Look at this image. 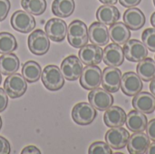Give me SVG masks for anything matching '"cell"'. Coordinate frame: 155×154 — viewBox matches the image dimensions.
<instances>
[{
	"instance_id": "ba28073f",
	"label": "cell",
	"mask_w": 155,
	"mask_h": 154,
	"mask_svg": "<svg viewBox=\"0 0 155 154\" xmlns=\"http://www.w3.org/2000/svg\"><path fill=\"white\" fill-rule=\"evenodd\" d=\"M84 69L83 63L76 55H68L61 64V72L63 76L68 81H75L80 78Z\"/></svg>"
},
{
	"instance_id": "83f0119b",
	"label": "cell",
	"mask_w": 155,
	"mask_h": 154,
	"mask_svg": "<svg viewBox=\"0 0 155 154\" xmlns=\"http://www.w3.org/2000/svg\"><path fill=\"white\" fill-rule=\"evenodd\" d=\"M42 69L38 63L35 61H27L23 64L22 75L27 83L33 84L39 80L41 77Z\"/></svg>"
},
{
	"instance_id": "d6986e66",
	"label": "cell",
	"mask_w": 155,
	"mask_h": 154,
	"mask_svg": "<svg viewBox=\"0 0 155 154\" xmlns=\"http://www.w3.org/2000/svg\"><path fill=\"white\" fill-rule=\"evenodd\" d=\"M134 110L143 113H153L155 111V96L148 92H140L133 99Z\"/></svg>"
},
{
	"instance_id": "ac0fdd59",
	"label": "cell",
	"mask_w": 155,
	"mask_h": 154,
	"mask_svg": "<svg viewBox=\"0 0 155 154\" xmlns=\"http://www.w3.org/2000/svg\"><path fill=\"white\" fill-rule=\"evenodd\" d=\"M151 144V139L143 132L134 133L128 140L127 149L131 154L146 153L149 145Z\"/></svg>"
},
{
	"instance_id": "8fae6325",
	"label": "cell",
	"mask_w": 155,
	"mask_h": 154,
	"mask_svg": "<svg viewBox=\"0 0 155 154\" xmlns=\"http://www.w3.org/2000/svg\"><path fill=\"white\" fill-rule=\"evenodd\" d=\"M130 134L128 131L122 126L113 127L105 133V143L114 150L124 149L128 143Z\"/></svg>"
},
{
	"instance_id": "74e56055",
	"label": "cell",
	"mask_w": 155,
	"mask_h": 154,
	"mask_svg": "<svg viewBox=\"0 0 155 154\" xmlns=\"http://www.w3.org/2000/svg\"><path fill=\"white\" fill-rule=\"evenodd\" d=\"M21 153L22 154H41V152H40V150H39L37 147H35V146H34V145H29V146L25 147V148L22 150Z\"/></svg>"
},
{
	"instance_id": "e0dca14e",
	"label": "cell",
	"mask_w": 155,
	"mask_h": 154,
	"mask_svg": "<svg viewBox=\"0 0 155 154\" xmlns=\"http://www.w3.org/2000/svg\"><path fill=\"white\" fill-rule=\"evenodd\" d=\"M89 40L92 44L104 46L110 41L109 30L106 25L100 22H94L88 28Z\"/></svg>"
},
{
	"instance_id": "7a4b0ae2",
	"label": "cell",
	"mask_w": 155,
	"mask_h": 154,
	"mask_svg": "<svg viewBox=\"0 0 155 154\" xmlns=\"http://www.w3.org/2000/svg\"><path fill=\"white\" fill-rule=\"evenodd\" d=\"M42 82L49 91H58L64 84V77L58 66L50 64L44 68L41 74Z\"/></svg>"
},
{
	"instance_id": "44dd1931",
	"label": "cell",
	"mask_w": 155,
	"mask_h": 154,
	"mask_svg": "<svg viewBox=\"0 0 155 154\" xmlns=\"http://www.w3.org/2000/svg\"><path fill=\"white\" fill-rule=\"evenodd\" d=\"M124 24L134 31L141 29L145 24V15L143 12L137 7H131L124 14Z\"/></svg>"
},
{
	"instance_id": "6da1fadb",
	"label": "cell",
	"mask_w": 155,
	"mask_h": 154,
	"mask_svg": "<svg viewBox=\"0 0 155 154\" xmlns=\"http://www.w3.org/2000/svg\"><path fill=\"white\" fill-rule=\"evenodd\" d=\"M67 39L74 48H81L89 41L87 25L81 20H74L67 27Z\"/></svg>"
},
{
	"instance_id": "ab89813d",
	"label": "cell",
	"mask_w": 155,
	"mask_h": 154,
	"mask_svg": "<svg viewBox=\"0 0 155 154\" xmlns=\"http://www.w3.org/2000/svg\"><path fill=\"white\" fill-rule=\"evenodd\" d=\"M99 1L104 5H115L118 2V0H99Z\"/></svg>"
},
{
	"instance_id": "1f68e13d",
	"label": "cell",
	"mask_w": 155,
	"mask_h": 154,
	"mask_svg": "<svg viewBox=\"0 0 155 154\" xmlns=\"http://www.w3.org/2000/svg\"><path fill=\"white\" fill-rule=\"evenodd\" d=\"M89 154H112V148L104 142H94L88 150Z\"/></svg>"
},
{
	"instance_id": "b9f144b4",
	"label": "cell",
	"mask_w": 155,
	"mask_h": 154,
	"mask_svg": "<svg viewBox=\"0 0 155 154\" xmlns=\"http://www.w3.org/2000/svg\"><path fill=\"white\" fill-rule=\"evenodd\" d=\"M151 24H152V25L155 28V12L153 13V15L151 16Z\"/></svg>"
},
{
	"instance_id": "52a82bcc",
	"label": "cell",
	"mask_w": 155,
	"mask_h": 154,
	"mask_svg": "<svg viewBox=\"0 0 155 154\" xmlns=\"http://www.w3.org/2000/svg\"><path fill=\"white\" fill-rule=\"evenodd\" d=\"M102 69L97 65H86L80 76V84L85 90H93L102 83Z\"/></svg>"
},
{
	"instance_id": "4dcf8cb0",
	"label": "cell",
	"mask_w": 155,
	"mask_h": 154,
	"mask_svg": "<svg viewBox=\"0 0 155 154\" xmlns=\"http://www.w3.org/2000/svg\"><path fill=\"white\" fill-rule=\"evenodd\" d=\"M142 40L145 46L152 52H155V28H147L142 34Z\"/></svg>"
},
{
	"instance_id": "9a60e30c",
	"label": "cell",
	"mask_w": 155,
	"mask_h": 154,
	"mask_svg": "<svg viewBox=\"0 0 155 154\" xmlns=\"http://www.w3.org/2000/svg\"><path fill=\"white\" fill-rule=\"evenodd\" d=\"M103 49L96 44H85L80 48L78 55L85 65H97L103 60Z\"/></svg>"
},
{
	"instance_id": "f1b7e54d",
	"label": "cell",
	"mask_w": 155,
	"mask_h": 154,
	"mask_svg": "<svg viewBox=\"0 0 155 154\" xmlns=\"http://www.w3.org/2000/svg\"><path fill=\"white\" fill-rule=\"evenodd\" d=\"M17 48V42L15 37L7 32L0 33V54L13 53Z\"/></svg>"
},
{
	"instance_id": "4fadbf2b",
	"label": "cell",
	"mask_w": 155,
	"mask_h": 154,
	"mask_svg": "<svg viewBox=\"0 0 155 154\" xmlns=\"http://www.w3.org/2000/svg\"><path fill=\"white\" fill-rule=\"evenodd\" d=\"M143 88V84L141 77L134 72H127L122 75L121 89L127 96H134Z\"/></svg>"
},
{
	"instance_id": "7c38bea8",
	"label": "cell",
	"mask_w": 155,
	"mask_h": 154,
	"mask_svg": "<svg viewBox=\"0 0 155 154\" xmlns=\"http://www.w3.org/2000/svg\"><path fill=\"white\" fill-rule=\"evenodd\" d=\"M121 81L122 72L120 69L113 66H108L104 69L101 83L104 89L109 93H116L121 87Z\"/></svg>"
},
{
	"instance_id": "ffe728a7",
	"label": "cell",
	"mask_w": 155,
	"mask_h": 154,
	"mask_svg": "<svg viewBox=\"0 0 155 154\" xmlns=\"http://www.w3.org/2000/svg\"><path fill=\"white\" fill-rule=\"evenodd\" d=\"M126 121V113L124 110L119 106H111L104 114V122L107 127L123 126Z\"/></svg>"
},
{
	"instance_id": "603a6c76",
	"label": "cell",
	"mask_w": 155,
	"mask_h": 154,
	"mask_svg": "<svg viewBox=\"0 0 155 154\" xmlns=\"http://www.w3.org/2000/svg\"><path fill=\"white\" fill-rule=\"evenodd\" d=\"M147 123H148L147 117L145 116L144 113L139 111H136V110L131 111L126 115L125 124L127 128L133 133L144 132L146 129Z\"/></svg>"
},
{
	"instance_id": "f35d334b",
	"label": "cell",
	"mask_w": 155,
	"mask_h": 154,
	"mask_svg": "<svg viewBox=\"0 0 155 154\" xmlns=\"http://www.w3.org/2000/svg\"><path fill=\"white\" fill-rule=\"evenodd\" d=\"M146 153L155 154V142L152 143L149 145V147H148V150H147Z\"/></svg>"
},
{
	"instance_id": "ee69618b",
	"label": "cell",
	"mask_w": 155,
	"mask_h": 154,
	"mask_svg": "<svg viewBox=\"0 0 155 154\" xmlns=\"http://www.w3.org/2000/svg\"><path fill=\"white\" fill-rule=\"evenodd\" d=\"M1 83H2V75L0 74V84H1Z\"/></svg>"
},
{
	"instance_id": "5b68a950",
	"label": "cell",
	"mask_w": 155,
	"mask_h": 154,
	"mask_svg": "<svg viewBox=\"0 0 155 154\" xmlns=\"http://www.w3.org/2000/svg\"><path fill=\"white\" fill-rule=\"evenodd\" d=\"M27 44L32 54L44 55L49 51L50 40L45 32L41 29H36L28 36Z\"/></svg>"
},
{
	"instance_id": "cb8c5ba5",
	"label": "cell",
	"mask_w": 155,
	"mask_h": 154,
	"mask_svg": "<svg viewBox=\"0 0 155 154\" xmlns=\"http://www.w3.org/2000/svg\"><path fill=\"white\" fill-rule=\"evenodd\" d=\"M109 36L113 43L117 44H124L131 37L130 28L122 22H116L110 26Z\"/></svg>"
},
{
	"instance_id": "7402d4cb",
	"label": "cell",
	"mask_w": 155,
	"mask_h": 154,
	"mask_svg": "<svg viewBox=\"0 0 155 154\" xmlns=\"http://www.w3.org/2000/svg\"><path fill=\"white\" fill-rule=\"evenodd\" d=\"M96 18L100 23L112 25L120 19V12L114 5H104L97 9Z\"/></svg>"
},
{
	"instance_id": "60d3db41",
	"label": "cell",
	"mask_w": 155,
	"mask_h": 154,
	"mask_svg": "<svg viewBox=\"0 0 155 154\" xmlns=\"http://www.w3.org/2000/svg\"><path fill=\"white\" fill-rule=\"evenodd\" d=\"M150 91L152 92V93L155 96V77L151 81V84H150Z\"/></svg>"
},
{
	"instance_id": "30bf717a",
	"label": "cell",
	"mask_w": 155,
	"mask_h": 154,
	"mask_svg": "<svg viewBox=\"0 0 155 154\" xmlns=\"http://www.w3.org/2000/svg\"><path fill=\"white\" fill-rule=\"evenodd\" d=\"M12 27L20 33H29L35 27V20L34 16L25 10H17L11 16Z\"/></svg>"
},
{
	"instance_id": "8992f818",
	"label": "cell",
	"mask_w": 155,
	"mask_h": 154,
	"mask_svg": "<svg viewBox=\"0 0 155 154\" xmlns=\"http://www.w3.org/2000/svg\"><path fill=\"white\" fill-rule=\"evenodd\" d=\"M123 49L124 57L130 62L139 63L148 56V48L143 41L137 39H129Z\"/></svg>"
},
{
	"instance_id": "e575fe53",
	"label": "cell",
	"mask_w": 155,
	"mask_h": 154,
	"mask_svg": "<svg viewBox=\"0 0 155 154\" xmlns=\"http://www.w3.org/2000/svg\"><path fill=\"white\" fill-rule=\"evenodd\" d=\"M146 133L147 135L149 136V138L153 141L155 142V119L151 120L146 126Z\"/></svg>"
},
{
	"instance_id": "5bb4252c",
	"label": "cell",
	"mask_w": 155,
	"mask_h": 154,
	"mask_svg": "<svg viewBox=\"0 0 155 154\" xmlns=\"http://www.w3.org/2000/svg\"><path fill=\"white\" fill-rule=\"evenodd\" d=\"M67 25L59 18H51L45 26V32L49 39L54 42H63L67 35Z\"/></svg>"
},
{
	"instance_id": "9c48e42d",
	"label": "cell",
	"mask_w": 155,
	"mask_h": 154,
	"mask_svg": "<svg viewBox=\"0 0 155 154\" xmlns=\"http://www.w3.org/2000/svg\"><path fill=\"white\" fill-rule=\"evenodd\" d=\"M89 103L98 111L104 112L110 108L114 103V97L104 88H94L88 94Z\"/></svg>"
},
{
	"instance_id": "3957f363",
	"label": "cell",
	"mask_w": 155,
	"mask_h": 154,
	"mask_svg": "<svg viewBox=\"0 0 155 154\" xmlns=\"http://www.w3.org/2000/svg\"><path fill=\"white\" fill-rule=\"evenodd\" d=\"M97 116L96 109L89 103H79L75 104L72 110V118L74 122L79 125L91 124Z\"/></svg>"
},
{
	"instance_id": "2e32d148",
	"label": "cell",
	"mask_w": 155,
	"mask_h": 154,
	"mask_svg": "<svg viewBox=\"0 0 155 154\" xmlns=\"http://www.w3.org/2000/svg\"><path fill=\"white\" fill-rule=\"evenodd\" d=\"M124 58L123 47L114 43L108 44L103 52L104 63L108 66L118 67L123 64Z\"/></svg>"
},
{
	"instance_id": "8d00e7d4",
	"label": "cell",
	"mask_w": 155,
	"mask_h": 154,
	"mask_svg": "<svg viewBox=\"0 0 155 154\" xmlns=\"http://www.w3.org/2000/svg\"><path fill=\"white\" fill-rule=\"evenodd\" d=\"M119 1L123 6L127 7V8L135 7L142 2V0H119Z\"/></svg>"
},
{
	"instance_id": "d4e9b609",
	"label": "cell",
	"mask_w": 155,
	"mask_h": 154,
	"mask_svg": "<svg viewBox=\"0 0 155 154\" xmlns=\"http://www.w3.org/2000/svg\"><path fill=\"white\" fill-rule=\"evenodd\" d=\"M20 66L19 58L12 54H4L0 56V73L4 75H9L17 72Z\"/></svg>"
},
{
	"instance_id": "484cf974",
	"label": "cell",
	"mask_w": 155,
	"mask_h": 154,
	"mask_svg": "<svg viewBox=\"0 0 155 154\" xmlns=\"http://www.w3.org/2000/svg\"><path fill=\"white\" fill-rule=\"evenodd\" d=\"M74 0H54L52 4L53 14L61 18L70 16L74 13Z\"/></svg>"
},
{
	"instance_id": "836d02e7",
	"label": "cell",
	"mask_w": 155,
	"mask_h": 154,
	"mask_svg": "<svg viewBox=\"0 0 155 154\" xmlns=\"http://www.w3.org/2000/svg\"><path fill=\"white\" fill-rule=\"evenodd\" d=\"M8 104V98L7 93L2 88H0V113L4 112Z\"/></svg>"
},
{
	"instance_id": "d6a6232c",
	"label": "cell",
	"mask_w": 155,
	"mask_h": 154,
	"mask_svg": "<svg viewBox=\"0 0 155 154\" xmlns=\"http://www.w3.org/2000/svg\"><path fill=\"white\" fill-rule=\"evenodd\" d=\"M10 7L11 4L9 0H0V21L5 20L7 17Z\"/></svg>"
},
{
	"instance_id": "d590c367",
	"label": "cell",
	"mask_w": 155,
	"mask_h": 154,
	"mask_svg": "<svg viewBox=\"0 0 155 154\" xmlns=\"http://www.w3.org/2000/svg\"><path fill=\"white\" fill-rule=\"evenodd\" d=\"M10 150H11V146L9 142L5 138L0 136V154L9 153Z\"/></svg>"
},
{
	"instance_id": "f546056e",
	"label": "cell",
	"mask_w": 155,
	"mask_h": 154,
	"mask_svg": "<svg viewBox=\"0 0 155 154\" xmlns=\"http://www.w3.org/2000/svg\"><path fill=\"white\" fill-rule=\"evenodd\" d=\"M22 7L28 13L34 15L44 14L46 9L45 0H21Z\"/></svg>"
},
{
	"instance_id": "f6af8a7d",
	"label": "cell",
	"mask_w": 155,
	"mask_h": 154,
	"mask_svg": "<svg viewBox=\"0 0 155 154\" xmlns=\"http://www.w3.org/2000/svg\"><path fill=\"white\" fill-rule=\"evenodd\" d=\"M153 4H154V6H155V0H153Z\"/></svg>"
},
{
	"instance_id": "4316f807",
	"label": "cell",
	"mask_w": 155,
	"mask_h": 154,
	"mask_svg": "<svg viewBox=\"0 0 155 154\" xmlns=\"http://www.w3.org/2000/svg\"><path fill=\"white\" fill-rule=\"evenodd\" d=\"M137 74L144 82H150L155 77V61L152 58H145L139 62L136 67Z\"/></svg>"
},
{
	"instance_id": "277c9868",
	"label": "cell",
	"mask_w": 155,
	"mask_h": 154,
	"mask_svg": "<svg viewBox=\"0 0 155 154\" xmlns=\"http://www.w3.org/2000/svg\"><path fill=\"white\" fill-rule=\"evenodd\" d=\"M27 89V82L20 74H9L4 82V90L12 98H19L25 94Z\"/></svg>"
},
{
	"instance_id": "7bdbcfd3",
	"label": "cell",
	"mask_w": 155,
	"mask_h": 154,
	"mask_svg": "<svg viewBox=\"0 0 155 154\" xmlns=\"http://www.w3.org/2000/svg\"><path fill=\"white\" fill-rule=\"evenodd\" d=\"M1 128H2V118L0 117V130H1Z\"/></svg>"
}]
</instances>
